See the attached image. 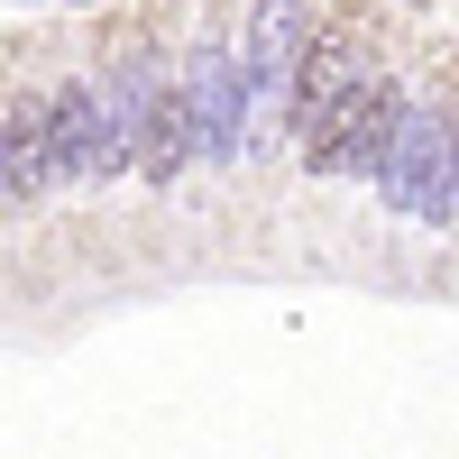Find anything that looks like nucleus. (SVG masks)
Wrapping results in <instances>:
<instances>
[{
	"label": "nucleus",
	"instance_id": "obj_2",
	"mask_svg": "<svg viewBox=\"0 0 459 459\" xmlns=\"http://www.w3.org/2000/svg\"><path fill=\"white\" fill-rule=\"evenodd\" d=\"M377 184H386V203H395V212L432 221V230L459 212V175H450V120H441V110H413V101H404V129H395V147H386V166H377Z\"/></svg>",
	"mask_w": 459,
	"mask_h": 459
},
{
	"label": "nucleus",
	"instance_id": "obj_8",
	"mask_svg": "<svg viewBox=\"0 0 459 459\" xmlns=\"http://www.w3.org/2000/svg\"><path fill=\"white\" fill-rule=\"evenodd\" d=\"M0 138H10V203L47 194L56 166H47V101H0Z\"/></svg>",
	"mask_w": 459,
	"mask_h": 459
},
{
	"label": "nucleus",
	"instance_id": "obj_4",
	"mask_svg": "<svg viewBox=\"0 0 459 459\" xmlns=\"http://www.w3.org/2000/svg\"><path fill=\"white\" fill-rule=\"evenodd\" d=\"M350 83H359V47H350V28H303V47L285 56V129L303 138Z\"/></svg>",
	"mask_w": 459,
	"mask_h": 459
},
{
	"label": "nucleus",
	"instance_id": "obj_5",
	"mask_svg": "<svg viewBox=\"0 0 459 459\" xmlns=\"http://www.w3.org/2000/svg\"><path fill=\"white\" fill-rule=\"evenodd\" d=\"M194 157H203V138H194V101H184V83H147V110H138V175H147V184H175Z\"/></svg>",
	"mask_w": 459,
	"mask_h": 459
},
{
	"label": "nucleus",
	"instance_id": "obj_1",
	"mask_svg": "<svg viewBox=\"0 0 459 459\" xmlns=\"http://www.w3.org/2000/svg\"><path fill=\"white\" fill-rule=\"evenodd\" d=\"M395 129H404V92L395 83H350L313 129H303V166L313 175H377Z\"/></svg>",
	"mask_w": 459,
	"mask_h": 459
},
{
	"label": "nucleus",
	"instance_id": "obj_9",
	"mask_svg": "<svg viewBox=\"0 0 459 459\" xmlns=\"http://www.w3.org/2000/svg\"><path fill=\"white\" fill-rule=\"evenodd\" d=\"M0 203H10V138H0Z\"/></svg>",
	"mask_w": 459,
	"mask_h": 459
},
{
	"label": "nucleus",
	"instance_id": "obj_7",
	"mask_svg": "<svg viewBox=\"0 0 459 459\" xmlns=\"http://www.w3.org/2000/svg\"><path fill=\"white\" fill-rule=\"evenodd\" d=\"M138 110H147V74L129 65L120 83L101 92V166H92V184H120V175H138Z\"/></svg>",
	"mask_w": 459,
	"mask_h": 459
},
{
	"label": "nucleus",
	"instance_id": "obj_10",
	"mask_svg": "<svg viewBox=\"0 0 459 459\" xmlns=\"http://www.w3.org/2000/svg\"><path fill=\"white\" fill-rule=\"evenodd\" d=\"M450 175H459V110H450Z\"/></svg>",
	"mask_w": 459,
	"mask_h": 459
},
{
	"label": "nucleus",
	"instance_id": "obj_6",
	"mask_svg": "<svg viewBox=\"0 0 459 459\" xmlns=\"http://www.w3.org/2000/svg\"><path fill=\"white\" fill-rule=\"evenodd\" d=\"M47 166H56V184H92V166H101V92L92 83L47 92Z\"/></svg>",
	"mask_w": 459,
	"mask_h": 459
},
{
	"label": "nucleus",
	"instance_id": "obj_3",
	"mask_svg": "<svg viewBox=\"0 0 459 459\" xmlns=\"http://www.w3.org/2000/svg\"><path fill=\"white\" fill-rule=\"evenodd\" d=\"M184 101H194V138H203V157H239V120H248V65L230 56V47H194V65H184Z\"/></svg>",
	"mask_w": 459,
	"mask_h": 459
}]
</instances>
